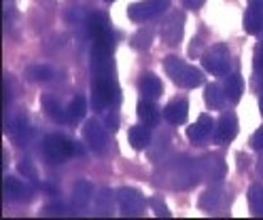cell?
Here are the masks:
<instances>
[{
	"label": "cell",
	"instance_id": "6da1fadb",
	"mask_svg": "<svg viewBox=\"0 0 263 220\" xmlns=\"http://www.w3.org/2000/svg\"><path fill=\"white\" fill-rule=\"evenodd\" d=\"M163 68H166L168 76L178 85V87L195 89V87H200V85L204 83L202 72L197 70L195 66L183 62V59L176 57V55H168L166 59H163Z\"/></svg>",
	"mask_w": 263,
	"mask_h": 220
},
{
	"label": "cell",
	"instance_id": "7a4b0ae2",
	"mask_svg": "<svg viewBox=\"0 0 263 220\" xmlns=\"http://www.w3.org/2000/svg\"><path fill=\"white\" fill-rule=\"evenodd\" d=\"M43 152L47 161L51 163H64L68 161L70 157H81L83 155V146L74 140H68L66 135H60V133H51L47 135L45 142H43Z\"/></svg>",
	"mask_w": 263,
	"mask_h": 220
},
{
	"label": "cell",
	"instance_id": "3957f363",
	"mask_svg": "<svg viewBox=\"0 0 263 220\" xmlns=\"http://www.w3.org/2000/svg\"><path fill=\"white\" fill-rule=\"evenodd\" d=\"M170 7V0H140V3H134L127 7V17L132 22L142 24V22H149L153 17L161 15Z\"/></svg>",
	"mask_w": 263,
	"mask_h": 220
},
{
	"label": "cell",
	"instance_id": "277c9868",
	"mask_svg": "<svg viewBox=\"0 0 263 220\" xmlns=\"http://www.w3.org/2000/svg\"><path fill=\"white\" fill-rule=\"evenodd\" d=\"M202 66L206 68L208 72L223 76L229 72V66H232V57H229V51L223 45H215L212 49H208L206 53L202 55Z\"/></svg>",
	"mask_w": 263,
	"mask_h": 220
},
{
	"label": "cell",
	"instance_id": "5b68a950",
	"mask_svg": "<svg viewBox=\"0 0 263 220\" xmlns=\"http://www.w3.org/2000/svg\"><path fill=\"white\" fill-rule=\"evenodd\" d=\"M117 201H119V208L125 216H138L144 210V195L136 189H119L117 193Z\"/></svg>",
	"mask_w": 263,
	"mask_h": 220
},
{
	"label": "cell",
	"instance_id": "8992f818",
	"mask_svg": "<svg viewBox=\"0 0 263 220\" xmlns=\"http://www.w3.org/2000/svg\"><path fill=\"white\" fill-rule=\"evenodd\" d=\"M183 24H185L183 13H172L168 19L161 24V28H159V36H161V41L166 43V45H170V47L178 45L180 36H183Z\"/></svg>",
	"mask_w": 263,
	"mask_h": 220
},
{
	"label": "cell",
	"instance_id": "52a82bcc",
	"mask_svg": "<svg viewBox=\"0 0 263 220\" xmlns=\"http://www.w3.org/2000/svg\"><path fill=\"white\" fill-rule=\"evenodd\" d=\"M83 140L87 142V146L93 150V152H104L106 150V131H104V127L98 123V121H87L85 123V127H83Z\"/></svg>",
	"mask_w": 263,
	"mask_h": 220
},
{
	"label": "cell",
	"instance_id": "ba28073f",
	"mask_svg": "<svg viewBox=\"0 0 263 220\" xmlns=\"http://www.w3.org/2000/svg\"><path fill=\"white\" fill-rule=\"evenodd\" d=\"M215 129H217V123L212 121L208 114H200V118H197L193 125L187 127V138L193 144H202V142H206L210 138Z\"/></svg>",
	"mask_w": 263,
	"mask_h": 220
},
{
	"label": "cell",
	"instance_id": "9c48e42d",
	"mask_svg": "<svg viewBox=\"0 0 263 220\" xmlns=\"http://www.w3.org/2000/svg\"><path fill=\"white\" fill-rule=\"evenodd\" d=\"M236 133H238V118H236V114L234 112H223L221 118L217 121V129H215L217 142H221V144L232 142L236 138Z\"/></svg>",
	"mask_w": 263,
	"mask_h": 220
},
{
	"label": "cell",
	"instance_id": "30bf717a",
	"mask_svg": "<svg viewBox=\"0 0 263 220\" xmlns=\"http://www.w3.org/2000/svg\"><path fill=\"white\" fill-rule=\"evenodd\" d=\"M200 172H202L204 178L219 182V180L225 178L227 165H225V161H223L221 155H208V157H204L202 163H200Z\"/></svg>",
	"mask_w": 263,
	"mask_h": 220
},
{
	"label": "cell",
	"instance_id": "8fae6325",
	"mask_svg": "<svg viewBox=\"0 0 263 220\" xmlns=\"http://www.w3.org/2000/svg\"><path fill=\"white\" fill-rule=\"evenodd\" d=\"M187 114H189V104H187V99H183V97H176V99L168 102L166 108H163V116H166V121L172 123V125L185 123Z\"/></svg>",
	"mask_w": 263,
	"mask_h": 220
},
{
	"label": "cell",
	"instance_id": "7c38bea8",
	"mask_svg": "<svg viewBox=\"0 0 263 220\" xmlns=\"http://www.w3.org/2000/svg\"><path fill=\"white\" fill-rule=\"evenodd\" d=\"M87 30H89V34H91V38H93V41L115 36L112 30H110L108 17L102 15V13H93V15L89 17V19H87Z\"/></svg>",
	"mask_w": 263,
	"mask_h": 220
},
{
	"label": "cell",
	"instance_id": "4fadbf2b",
	"mask_svg": "<svg viewBox=\"0 0 263 220\" xmlns=\"http://www.w3.org/2000/svg\"><path fill=\"white\" fill-rule=\"evenodd\" d=\"M138 89H140V95L144 99H157L163 93V85L155 74H142V78L138 83Z\"/></svg>",
	"mask_w": 263,
	"mask_h": 220
},
{
	"label": "cell",
	"instance_id": "5bb4252c",
	"mask_svg": "<svg viewBox=\"0 0 263 220\" xmlns=\"http://www.w3.org/2000/svg\"><path fill=\"white\" fill-rule=\"evenodd\" d=\"M263 7H257V5H251L244 13V19H242V28L244 32L249 34H259L263 30Z\"/></svg>",
	"mask_w": 263,
	"mask_h": 220
},
{
	"label": "cell",
	"instance_id": "9a60e30c",
	"mask_svg": "<svg viewBox=\"0 0 263 220\" xmlns=\"http://www.w3.org/2000/svg\"><path fill=\"white\" fill-rule=\"evenodd\" d=\"M30 133H32V129H30L28 118H26V116H15V118H13V123H11V127H9L11 140H13L15 144L24 146V144L30 140Z\"/></svg>",
	"mask_w": 263,
	"mask_h": 220
},
{
	"label": "cell",
	"instance_id": "2e32d148",
	"mask_svg": "<svg viewBox=\"0 0 263 220\" xmlns=\"http://www.w3.org/2000/svg\"><path fill=\"white\" fill-rule=\"evenodd\" d=\"M30 189L22 182V180H17V178H11V176H7L5 178V195H7V199H11V201H26V199H30Z\"/></svg>",
	"mask_w": 263,
	"mask_h": 220
},
{
	"label": "cell",
	"instance_id": "e0dca14e",
	"mask_svg": "<svg viewBox=\"0 0 263 220\" xmlns=\"http://www.w3.org/2000/svg\"><path fill=\"white\" fill-rule=\"evenodd\" d=\"M136 112H138V118L144 125L155 127L159 123V108L153 104V99H144L142 97L138 102V106H136Z\"/></svg>",
	"mask_w": 263,
	"mask_h": 220
},
{
	"label": "cell",
	"instance_id": "ac0fdd59",
	"mask_svg": "<svg viewBox=\"0 0 263 220\" xmlns=\"http://www.w3.org/2000/svg\"><path fill=\"white\" fill-rule=\"evenodd\" d=\"M127 138H129V144L136 150H142L151 142V129H149V125H134V127H129Z\"/></svg>",
	"mask_w": 263,
	"mask_h": 220
},
{
	"label": "cell",
	"instance_id": "d6986e66",
	"mask_svg": "<svg viewBox=\"0 0 263 220\" xmlns=\"http://www.w3.org/2000/svg\"><path fill=\"white\" fill-rule=\"evenodd\" d=\"M91 199H93V186H91V182L79 180L72 186V201H74V206L77 208H85Z\"/></svg>",
	"mask_w": 263,
	"mask_h": 220
},
{
	"label": "cell",
	"instance_id": "ffe728a7",
	"mask_svg": "<svg viewBox=\"0 0 263 220\" xmlns=\"http://www.w3.org/2000/svg\"><path fill=\"white\" fill-rule=\"evenodd\" d=\"M41 104H43V110H45L49 116H51L53 121H58V123L68 121V110H64L60 102L53 99L51 95H45V97L41 99Z\"/></svg>",
	"mask_w": 263,
	"mask_h": 220
},
{
	"label": "cell",
	"instance_id": "44dd1931",
	"mask_svg": "<svg viewBox=\"0 0 263 220\" xmlns=\"http://www.w3.org/2000/svg\"><path fill=\"white\" fill-rule=\"evenodd\" d=\"M244 93V81L240 74H232L225 83V95H227V102H232V104H238L240 97Z\"/></svg>",
	"mask_w": 263,
	"mask_h": 220
},
{
	"label": "cell",
	"instance_id": "7402d4cb",
	"mask_svg": "<svg viewBox=\"0 0 263 220\" xmlns=\"http://www.w3.org/2000/svg\"><path fill=\"white\" fill-rule=\"evenodd\" d=\"M204 97H206V104H208V106H212V108H223V104L227 102L225 89H221L219 85H215V83L208 85V87H206Z\"/></svg>",
	"mask_w": 263,
	"mask_h": 220
},
{
	"label": "cell",
	"instance_id": "603a6c76",
	"mask_svg": "<svg viewBox=\"0 0 263 220\" xmlns=\"http://www.w3.org/2000/svg\"><path fill=\"white\" fill-rule=\"evenodd\" d=\"M51 68H47L43 64H34V66H28V70H26V76L32 81V83H45L51 78Z\"/></svg>",
	"mask_w": 263,
	"mask_h": 220
},
{
	"label": "cell",
	"instance_id": "cb8c5ba5",
	"mask_svg": "<svg viewBox=\"0 0 263 220\" xmlns=\"http://www.w3.org/2000/svg\"><path fill=\"white\" fill-rule=\"evenodd\" d=\"M249 203H251V210L257 216H263V186L253 184L251 191H249Z\"/></svg>",
	"mask_w": 263,
	"mask_h": 220
},
{
	"label": "cell",
	"instance_id": "d4e9b609",
	"mask_svg": "<svg viewBox=\"0 0 263 220\" xmlns=\"http://www.w3.org/2000/svg\"><path fill=\"white\" fill-rule=\"evenodd\" d=\"M83 116H85V97H83V95H77V97L70 102V106H68V121L77 123V121H81Z\"/></svg>",
	"mask_w": 263,
	"mask_h": 220
},
{
	"label": "cell",
	"instance_id": "484cf974",
	"mask_svg": "<svg viewBox=\"0 0 263 220\" xmlns=\"http://www.w3.org/2000/svg\"><path fill=\"white\" fill-rule=\"evenodd\" d=\"M151 32L149 30H140L134 38H132V47L138 49V51H144V49H149L151 47Z\"/></svg>",
	"mask_w": 263,
	"mask_h": 220
},
{
	"label": "cell",
	"instance_id": "4316f807",
	"mask_svg": "<svg viewBox=\"0 0 263 220\" xmlns=\"http://www.w3.org/2000/svg\"><path fill=\"white\" fill-rule=\"evenodd\" d=\"M219 199H221V193L219 191H206L202 197H200V206L204 210H215L219 206Z\"/></svg>",
	"mask_w": 263,
	"mask_h": 220
},
{
	"label": "cell",
	"instance_id": "83f0119b",
	"mask_svg": "<svg viewBox=\"0 0 263 220\" xmlns=\"http://www.w3.org/2000/svg\"><path fill=\"white\" fill-rule=\"evenodd\" d=\"M149 206L153 208V212L157 214V216H170V212H168V208H166V203L161 201V197H151L149 199Z\"/></svg>",
	"mask_w": 263,
	"mask_h": 220
},
{
	"label": "cell",
	"instance_id": "f1b7e54d",
	"mask_svg": "<svg viewBox=\"0 0 263 220\" xmlns=\"http://www.w3.org/2000/svg\"><path fill=\"white\" fill-rule=\"evenodd\" d=\"M255 74H263V43L255 49Z\"/></svg>",
	"mask_w": 263,
	"mask_h": 220
},
{
	"label": "cell",
	"instance_id": "f546056e",
	"mask_svg": "<svg viewBox=\"0 0 263 220\" xmlns=\"http://www.w3.org/2000/svg\"><path fill=\"white\" fill-rule=\"evenodd\" d=\"M251 146L255 150H261L263 152V127H259L255 133H253V138H251Z\"/></svg>",
	"mask_w": 263,
	"mask_h": 220
},
{
	"label": "cell",
	"instance_id": "4dcf8cb0",
	"mask_svg": "<svg viewBox=\"0 0 263 220\" xmlns=\"http://www.w3.org/2000/svg\"><path fill=\"white\" fill-rule=\"evenodd\" d=\"M17 167H20V172H22V174H26L30 180H36V172H34V167H32V163H30V161H22Z\"/></svg>",
	"mask_w": 263,
	"mask_h": 220
},
{
	"label": "cell",
	"instance_id": "1f68e13d",
	"mask_svg": "<svg viewBox=\"0 0 263 220\" xmlns=\"http://www.w3.org/2000/svg\"><path fill=\"white\" fill-rule=\"evenodd\" d=\"M64 214H66V208L62 206V203L60 206L55 203V206H47L45 208V216H64Z\"/></svg>",
	"mask_w": 263,
	"mask_h": 220
},
{
	"label": "cell",
	"instance_id": "d6a6232c",
	"mask_svg": "<svg viewBox=\"0 0 263 220\" xmlns=\"http://www.w3.org/2000/svg\"><path fill=\"white\" fill-rule=\"evenodd\" d=\"M9 99H11V91H9V85H7V81H5V83H3V108L9 106Z\"/></svg>",
	"mask_w": 263,
	"mask_h": 220
},
{
	"label": "cell",
	"instance_id": "836d02e7",
	"mask_svg": "<svg viewBox=\"0 0 263 220\" xmlns=\"http://www.w3.org/2000/svg\"><path fill=\"white\" fill-rule=\"evenodd\" d=\"M106 129L117 131V116H115V114H108L106 116Z\"/></svg>",
	"mask_w": 263,
	"mask_h": 220
},
{
	"label": "cell",
	"instance_id": "e575fe53",
	"mask_svg": "<svg viewBox=\"0 0 263 220\" xmlns=\"http://www.w3.org/2000/svg\"><path fill=\"white\" fill-rule=\"evenodd\" d=\"M183 3H185L187 9H200L206 3V0H183Z\"/></svg>",
	"mask_w": 263,
	"mask_h": 220
},
{
	"label": "cell",
	"instance_id": "d590c367",
	"mask_svg": "<svg viewBox=\"0 0 263 220\" xmlns=\"http://www.w3.org/2000/svg\"><path fill=\"white\" fill-rule=\"evenodd\" d=\"M257 83H259V89L263 93V74H257Z\"/></svg>",
	"mask_w": 263,
	"mask_h": 220
},
{
	"label": "cell",
	"instance_id": "8d00e7d4",
	"mask_svg": "<svg viewBox=\"0 0 263 220\" xmlns=\"http://www.w3.org/2000/svg\"><path fill=\"white\" fill-rule=\"evenodd\" d=\"M257 172H259V174H263V157H261V159H259V163H257Z\"/></svg>",
	"mask_w": 263,
	"mask_h": 220
},
{
	"label": "cell",
	"instance_id": "74e56055",
	"mask_svg": "<svg viewBox=\"0 0 263 220\" xmlns=\"http://www.w3.org/2000/svg\"><path fill=\"white\" fill-rule=\"evenodd\" d=\"M259 110H261V114H263V93H261V97H259Z\"/></svg>",
	"mask_w": 263,
	"mask_h": 220
},
{
	"label": "cell",
	"instance_id": "f35d334b",
	"mask_svg": "<svg viewBox=\"0 0 263 220\" xmlns=\"http://www.w3.org/2000/svg\"><path fill=\"white\" fill-rule=\"evenodd\" d=\"M106 3H115V0H106Z\"/></svg>",
	"mask_w": 263,
	"mask_h": 220
}]
</instances>
